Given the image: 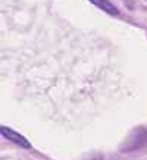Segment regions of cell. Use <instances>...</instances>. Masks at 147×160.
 Here are the masks:
<instances>
[{"label": "cell", "mask_w": 147, "mask_h": 160, "mask_svg": "<svg viewBox=\"0 0 147 160\" xmlns=\"http://www.w3.org/2000/svg\"><path fill=\"white\" fill-rule=\"evenodd\" d=\"M144 146H147V131L146 128L138 126L134 131L128 135V138L125 140L122 146L124 151H134L138 148H143Z\"/></svg>", "instance_id": "cell-1"}, {"label": "cell", "mask_w": 147, "mask_h": 160, "mask_svg": "<svg viewBox=\"0 0 147 160\" xmlns=\"http://www.w3.org/2000/svg\"><path fill=\"white\" fill-rule=\"evenodd\" d=\"M0 131H2V134H3V137H5V138H8L9 141L15 142L16 146L24 147V148H31L29 141L27 140L24 135L18 134L16 131H13V129H9V128H6V126H2V128H0Z\"/></svg>", "instance_id": "cell-2"}, {"label": "cell", "mask_w": 147, "mask_h": 160, "mask_svg": "<svg viewBox=\"0 0 147 160\" xmlns=\"http://www.w3.org/2000/svg\"><path fill=\"white\" fill-rule=\"evenodd\" d=\"M90 2L94 3V6H97V8H100L102 10H104L106 13L113 15V16H118V15H119L118 8L113 5V3H110L109 0H90Z\"/></svg>", "instance_id": "cell-3"}]
</instances>
